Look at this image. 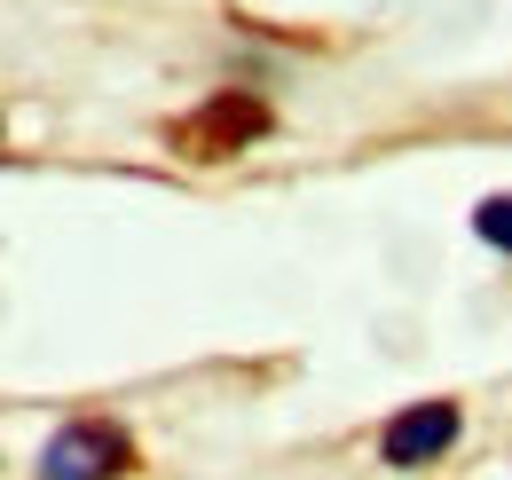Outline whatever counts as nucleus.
<instances>
[{"instance_id": "1", "label": "nucleus", "mask_w": 512, "mask_h": 480, "mask_svg": "<svg viewBox=\"0 0 512 480\" xmlns=\"http://www.w3.org/2000/svg\"><path fill=\"white\" fill-rule=\"evenodd\" d=\"M268 126H276V111H268L260 95H245V87H229V95H205L190 119H174L166 142H174L182 158H197V166H213V158H237V150L268 142Z\"/></svg>"}, {"instance_id": "2", "label": "nucleus", "mask_w": 512, "mask_h": 480, "mask_svg": "<svg viewBox=\"0 0 512 480\" xmlns=\"http://www.w3.org/2000/svg\"><path fill=\"white\" fill-rule=\"evenodd\" d=\"M127 465H134V441L119 433V425L79 418V425H64V433L48 441V457H40V480H119Z\"/></svg>"}, {"instance_id": "3", "label": "nucleus", "mask_w": 512, "mask_h": 480, "mask_svg": "<svg viewBox=\"0 0 512 480\" xmlns=\"http://www.w3.org/2000/svg\"><path fill=\"white\" fill-rule=\"evenodd\" d=\"M457 425H465L457 402H418V410H402V418L379 433V449H386V465L410 473V465H434V457H442L449 441H457Z\"/></svg>"}, {"instance_id": "4", "label": "nucleus", "mask_w": 512, "mask_h": 480, "mask_svg": "<svg viewBox=\"0 0 512 480\" xmlns=\"http://www.w3.org/2000/svg\"><path fill=\"white\" fill-rule=\"evenodd\" d=\"M473 229H481V244L512 252V197H481V205H473Z\"/></svg>"}]
</instances>
